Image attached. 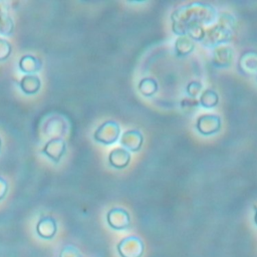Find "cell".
<instances>
[{"mask_svg":"<svg viewBox=\"0 0 257 257\" xmlns=\"http://www.w3.org/2000/svg\"><path fill=\"white\" fill-rule=\"evenodd\" d=\"M119 135V126L113 120H106L94 132V140L103 145L113 144Z\"/></svg>","mask_w":257,"mask_h":257,"instance_id":"obj_1","label":"cell"},{"mask_svg":"<svg viewBox=\"0 0 257 257\" xmlns=\"http://www.w3.org/2000/svg\"><path fill=\"white\" fill-rule=\"evenodd\" d=\"M66 150V144L61 138H52L42 149L43 154L54 162H59Z\"/></svg>","mask_w":257,"mask_h":257,"instance_id":"obj_2","label":"cell"},{"mask_svg":"<svg viewBox=\"0 0 257 257\" xmlns=\"http://www.w3.org/2000/svg\"><path fill=\"white\" fill-rule=\"evenodd\" d=\"M107 223L113 229H125L130 225L128 213L121 208H113L107 213Z\"/></svg>","mask_w":257,"mask_h":257,"instance_id":"obj_3","label":"cell"},{"mask_svg":"<svg viewBox=\"0 0 257 257\" xmlns=\"http://www.w3.org/2000/svg\"><path fill=\"white\" fill-rule=\"evenodd\" d=\"M120 144L125 148V150L137 152L142 147L143 135L138 130L126 131L120 139Z\"/></svg>","mask_w":257,"mask_h":257,"instance_id":"obj_4","label":"cell"},{"mask_svg":"<svg viewBox=\"0 0 257 257\" xmlns=\"http://www.w3.org/2000/svg\"><path fill=\"white\" fill-rule=\"evenodd\" d=\"M131 161V154L127 150L122 148H116L112 150L108 156V163L110 166L116 169H123L128 165Z\"/></svg>","mask_w":257,"mask_h":257,"instance_id":"obj_5","label":"cell"},{"mask_svg":"<svg viewBox=\"0 0 257 257\" xmlns=\"http://www.w3.org/2000/svg\"><path fill=\"white\" fill-rule=\"evenodd\" d=\"M56 229H57V227H56V223H55L54 219L51 217H48V216L42 217L36 226L38 235L41 238H45V239L53 238V236L55 235Z\"/></svg>","mask_w":257,"mask_h":257,"instance_id":"obj_6","label":"cell"},{"mask_svg":"<svg viewBox=\"0 0 257 257\" xmlns=\"http://www.w3.org/2000/svg\"><path fill=\"white\" fill-rule=\"evenodd\" d=\"M14 30V23L8 14V6L4 2H0V33L3 35H11Z\"/></svg>","mask_w":257,"mask_h":257,"instance_id":"obj_7","label":"cell"},{"mask_svg":"<svg viewBox=\"0 0 257 257\" xmlns=\"http://www.w3.org/2000/svg\"><path fill=\"white\" fill-rule=\"evenodd\" d=\"M41 67V60L34 55H23L19 60V68L27 74L38 71Z\"/></svg>","mask_w":257,"mask_h":257,"instance_id":"obj_8","label":"cell"},{"mask_svg":"<svg viewBox=\"0 0 257 257\" xmlns=\"http://www.w3.org/2000/svg\"><path fill=\"white\" fill-rule=\"evenodd\" d=\"M19 84L23 92L27 94H34L39 90L41 82L37 75L27 74L21 78Z\"/></svg>","mask_w":257,"mask_h":257,"instance_id":"obj_9","label":"cell"},{"mask_svg":"<svg viewBox=\"0 0 257 257\" xmlns=\"http://www.w3.org/2000/svg\"><path fill=\"white\" fill-rule=\"evenodd\" d=\"M157 83L152 78H144L139 83V90L144 95H152L157 90Z\"/></svg>","mask_w":257,"mask_h":257,"instance_id":"obj_10","label":"cell"},{"mask_svg":"<svg viewBox=\"0 0 257 257\" xmlns=\"http://www.w3.org/2000/svg\"><path fill=\"white\" fill-rule=\"evenodd\" d=\"M12 50L10 43L2 38H0V61L8 58Z\"/></svg>","mask_w":257,"mask_h":257,"instance_id":"obj_11","label":"cell"},{"mask_svg":"<svg viewBox=\"0 0 257 257\" xmlns=\"http://www.w3.org/2000/svg\"><path fill=\"white\" fill-rule=\"evenodd\" d=\"M7 190H8L7 182L3 178L0 177V200H2L5 197Z\"/></svg>","mask_w":257,"mask_h":257,"instance_id":"obj_12","label":"cell"}]
</instances>
